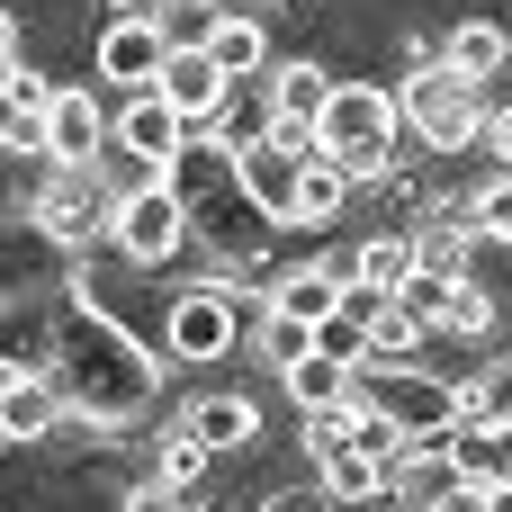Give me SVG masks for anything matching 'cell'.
<instances>
[{
    "label": "cell",
    "instance_id": "16",
    "mask_svg": "<svg viewBox=\"0 0 512 512\" xmlns=\"http://www.w3.org/2000/svg\"><path fill=\"white\" fill-rule=\"evenodd\" d=\"M261 297H270V315L324 324V315H342V297H351V288H342V279H324V261H315V270H279V279H270Z\"/></svg>",
    "mask_w": 512,
    "mask_h": 512
},
{
    "label": "cell",
    "instance_id": "37",
    "mask_svg": "<svg viewBox=\"0 0 512 512\" xmlns=\"http://www.w3.org/2000/svg\"><path fill=\"white\" fill-rule=\"evenodd\" d=\"M477 144H495V153L512 162V108H486V135H477Z\"/></svg>",
    "mask_w": 512,
    "mask_h": 512
},
{
    "label": "cell",
    "instance_id": "3",
    "mask_svg": "<svg viewBox=\"0 0 512 512\" xmlns=\"http://www.w3.org/2000/svg\"><path fill=\"white\" fill-rule=\"evenodd\" d=\"M351 405L396 423L405 441H450V423H459V396L432 369H414V360H360L351 369Z\"/></svg>",
    "mask_w": 512,
    "mask_h": 512
},
{
    "label": "cell",
    "instance_id": "38",
    "mask_svg": "<svg viewBox=\"0 0 512 512\" xmlns=\"http://www.w3.org/2000/svg\"><path fill=\"white\" fill-rule=\"evenodd\" d=\"M9 72H18V18L0 9V90H9Z\"/></svg>",
    "mask_w": 512,
    "mask_h": 512
},
{
    "label": "cell",
    "instance_id": "26",
    "mask_svg": "<svg viewBox=\"0 0 512 512\" xmlns=\"http://www.w3.org/2000/svg\"><path fill=\"white\" fill-rule=\"evenodd\" d=\"M405 279H414V234H369L360 243V288L369 297H396Z\"/></svg>",
    "mask_w": 512,
    "mask_h": 512
},
{
    "label": "cell",
    "instance_id": "11",
    "mask_svg": "<svg viewBox=\"0 0 512 512\" xmlns=\"http://www.w3.org/2000/svg\"><path fill=\"white\" fill-rule=\"evenodd\" d=\"M162 63H171V36H162L153 18H108V36H99V72H108L117 90H153Z\"/></svg>",
    "mask_w": 512,
    "mask_h": 512
},
{
    "label": "cell",
    "instance_id": "10",
    "mask_svg": "<svg viewBox=\"0 0 512 512\" xmlns=\"http://www.w3.org/2000/svg\"><path fill=\"white\" fill-rule=\"evenodd\" d=\"M234 333H243V324H234V297H225V288H189V297L171 306V324H162V351H171V360H225Z\"/></svg>",
    "mask_w": 512,
    "mask_h": 512
},
{
    "label": "cell",
    "instance_id": "40",
    "mask_svg": "<svg viewBox=\"0 0 512 512\" xmlns=\"http://www.w3.org/2000/svg\"><path fill=\"white\" fill-rule=\"evenodd\" d=\"M495 512H512V477H495Z\"/></svg>",
    "mask_w": 512,
    "mask_h": 512
},
{
    "label": "cell",
    "instance_id": "13",
    "mask_svg": "<svg viewBox=\"0 0 512 512\" xmlns=\"http://www.w3.org/2000/svg\"><path fill=\"white\" fill-rule=\"evenodd\" d=\"M297 171H306V162H297L288 144H270V135L234 153V180H243V198H252L270 225H297Z\"/></svg>",
    "mask_w": 512,
    "mask_h": 512
},
{
    "label": "cell",
    "instance_id": "1",
    "mask_svg": "<svg viewBox=\"0 0 512 512\" xmlns=\"http://www.w3.org/2000/svg\"><path fill=\"white\" fill-rule=\"evenodd\" d=\"M54 387H63V405L72 414H90V423H135L144 405H153V387H162V360L126 333V324H108L99 306H81V315H63V351H54V369H45Z\"/></svg>",
    "mask_w": 512,
    "mask_h": 512
},
{
    "label": "cell",
    "instance_id": "7",
    "mask_svg": "<svg viewBox=\"0 0 512 512\" xmlns=\"http://www.w3.org/2000/svg\"><path fill=\"white\" fill-rule=\"evenodd\" d=\"M108 144H117V153H135L144 171H171V153L189 144V117H180L162 90H126V108L108 117Z\"/></svg>",
    "mask_w": 512,
    "mask_h": 512
},
{
    "label": "cell",
    "instance_id": "4",
    "mask_svg": "<svg viewBox=\"0 0 512 512\" xmlns=\"http://www.w3.org/2000/svg\"><path fill=\"white\" fill-rule=\"evenodd\" d=\"M396 117L414 126V144H441V153H459V144H477V135H486V99H477V81H468V72H450V63L405 72Z\"/></svg>",
    "mask_w": 512,
    "mask_h": 512
},
{
    "label": "cell",
    "instance_id": "23",
    "mask_svg": "<svg viewBox=\"0 0 512 512\" xmlns=\"http://www.w3.org/2000/svg\"><path fill=\"white\" fill-rule=\"evenodd\" d=\"M423 342H432V324H423L405 297H378V306H369V360H414Z\"/></svg>",
    "mask_w": 512,
    "mask_h": 512
},
{
    "label": "cell",
    "instance_id": "42",
    "mask_svg": "<svg viewBox=\"0 0 512 512\" xmlns=\"http://www.w3.org/2000/svg\"><path fill=\"white\" fill-rule=\"evenodd\" d=\"M198 512H225V504H198Z\"/></svg>",
    "mask_w": 512,
    "mask_h": 512
},
{
    "label": "cell",
    "instance_id": "21",
    "mask_svg": "<svg viewBox=\"0 0 512 512\" xmlns=\"http://www.w3.org/2000/svg\"><path fill=\"white\" fill-rule=\"evenodd\" d=\"M261 81H270V117H324V99H333V72H315V63H270Z\"/></svg>",
    "mask_w": 512,
    "mask_h": 512
},
{
    "label": "cell",
    "instance_id": "39",
    "mask_svg": "<svg viewBox=\"0 0 512 512\" xmlns=\"http://www.w3.org/2000/svg\"><path fill=\"white\" fill-rule=\"evenodd\" d=\"M108 9H117V18H153V0H108Z\"/></svg>",
    "mask_w": 512,
    "mask_h": 512
},
{
    "label": "cell",
    "instance_id": "35",
    "mask_svg": "<svg viewBox=\"0 0 512 512\" xmlns=\"http://www.w3.org/2000/svg\"><path fill=\"white\" fill-rule=\"evenodd\" d=\"M333 495L324 486H288V495H270V504H252V512H324Z\"/></svg>",
    "mask_w": 512,
    "mask_h": 512
},
{
    "label": "cell",
    "instance_id": "22",
    "mask_svg": "<svg viewBox=\"0 0 512 512\" xmlns=\"http://www.w3.org/2000/svg\"><path fill=\"white\" fill-rule=\"evenodd\" d=\"M351 189H360V180H351L342 162H324V153H315V162L297 171V225H333V216L351 207Z\"/></svg>",
    "mask_w": 512,
    "mask_h": 512
},
{
    "label": "cell",
    "instance_id": "24",
    "mask_svg": "<svg viewBox=\"0 0 512 512\" xmlns=\"http://www.w3.org/2000/svg\"><path fill=\"white\" fill-rule=\"evenodd\" d=\"M288 378V396H297V414H324V405H351V360H324V351H306L297 369H279Z\"/></svg>",
    "mask_w": 512,
    "mask_h": 512
},
{
    "label": "cell",
    "instance_id": "5",
    "mask_svg": "<svg viewBox=\"0 0 512 512\" xmlns=\"http://www.w3.org/2000/svg\"><path fill=\"white\" fill-rule=\"evenodd\" d=\"M36 234L54 243V252H90L99 234H117V198H108V180H99V162L90 171H45V189H36Z\"/></svg>",
    "mask_w": 512,
    "mask_h": 512
},
{
    "label": "cell",
    "instance_id": "34",
    "mask_svg": "<svg viewBox=\"0 0 512 512\" xmlns=\"http://www.w3.org/2000/svg\"><path fill=\"white\" fill-rule=\"evenodd\" d=\"M432 512H495V486H477V477H459V486H450V495H441Z\"/></svg>",
    "mask_w": 512,
    "mask_h": 512
},
{
    "label": "cell",
    "instance_id": "2",
    "mask_svg": "<svg viewBox=\"0 0 512 512\" xmlns=\"http://www.w3.org/2000/svg\"><path fill=\"white\" fill-rule=\"evenodd\" d=\"M315 135H324V162H342L360 189H369V180H387V153H396V135H405L396 90H378V81H333V99H324Z\"/></svg>",
    "mask_w": 512,
    "mask_h": 512
},
{
    "label": "cell",
    "instance_id": "14",
    "mask_svg": "<svg viewBox=\"0 0 512 512\" xmlns=\"http://www.w3.org/2000/svg\"><path fill=\"white\" fill-rule=\"evenodd\" d=\"M450 486H459V459H450V441H414L405 459H387V495H396V504H414V512H432Z\"/></svg>",
    "mask_w": 512,
    "mask_h": 512
},
{
    "label": "cell",
    "instance_id": "36",
    "mask_svg": "<svg viewBox=\"0 0 512 512\" xmlns=\"http://www.w3.org/2000/svg\"><path fill=\"white\" fill-rule=\"evenodd\" d=\"M9 99H18V108H36V117H45V99H54V81H36V72H27V63H18V72H9Z\"/></svg>",
    "mask_w": 512,
    "mask_h": 512
},
{
    "label": "cell",
    "instance_id": "27",
    "mask_svg": "<svg viewBox=\"0 0 512 512\" xmlns=\"http://www.w3.org/2000/svg\"><path fill=\"white\" fill-rule=\"evenodd\" d=\"M450 459H459V477L495 486L504 477V423H450Z\"/></svg>",
    "mask_w": 512,
    "mask_h": 512
},
{
    "label": "cell",
    "instance_id": "25",
    "mask_svg": "<svg viewBox=\"0 0 512 512\" xmlns=\"http://www.w3.org/2000/svg\"><path fill=\"white\" fill-rule=\"evenodd\" d=\"M432 333H459V342H486V333H495V297H486L477 279H441V315H432Z\"/></svg>",
    "mask_w": 512,
    "mask_h": 512
},
{
    "label": "cell",
    "instance_id": "6",
    "mask_svg": "<svg viewBox=\"0 0 512 512\" xmlns=\"http://www.w3.org/2000/svg\"><path fill=\"white\" fill-rule=\"evenodd\" d=\"M135 270H153V261H171L180 243H189V207H180V189L171 180H144V189H126L117 198V234H108Z\"/></svg>",
    "mask_w": 512,
    "mask_h": 512
},
{
    "label": "cell",
    "instance_id": "18",
    "mask_svg": "<svg viewBox=\"0 0 512 512\" xmlns=\"http://www.w3.org/2000/svg\"><path fill=\"white\" fill-rule=\"evenodd\" d=\"M207 54H216V72H225V81H252V72H270V27H261V18H243V9H225V18H216V36H207Z\"/></svg>",
    "mask_w": 512,
    "mask_h": 512
},
{
    "label": "cell",
    "instance_id": "20",
    "mask_svg": "<svg viewBox=\"0 0 512 512\" xmlns=\"http://www.w3.org/2000/svg\"><path fill=\"white\" fill-rule=\"evenodd\" d=\"M324 495H333V504H378V495H387V459H378L369 441L333 450V459H324Z\"/></svg>",
    "mask_w": 512,
    "mask_h": 512
},
{
    "label": "cell",
    "instance_id": "19",
    "mask_svg": "<svg viewBox=\"0 0 512 512\" xmlns=\"http://www.w3.org/2000/svg\"><path fill=\"white\" fill-rule=\"evenodd\" d=\"M441 63H450V72H468V81H486V72H504V63H512V36L495 27V18H459V27H450V45H441Z\"/></svg>",
    "mask_w": 512,
    "mask_h": 512
},
{
    "label": "cell",
    "instance_id": "31",
    "mask_svg": "<svg viewBox=\"0 0 512 512\" xmlns=\"http://www.w3.org/2000/svg\"><path fill=\"white\" fill-rule=\"evenodd\" d=\"M315 351V324H297V315H261V360L270 369H297Z\"/></svg>",
    "mask_w": 512,
    "mask_h": 512
},
{
    "label": "cell",
    "instance_id": "29",
    "mask_svg": "<svg viewBox=\"0 0 512 512\" xmlns=\"http://www.w3.org/2000/svg\"><path fill=\"white\" fill-rule=\"evenodd\" d=\"M225 9H234V0H153V27H162L171 45H207Z\"/></svg>",
    "mask_w": 512,
    "mask_h": 512
},
{
    "label": "cell",
    "instance_id": "12",
    "mask_svg": "<svg viewBox=\"0 0 512 512\" xmlns=\"http://www.w3.org/2000/svg\"><path fill=\"white\" fill-rule=\"evenodd\" d=\"M153 90H162L189 126H216V108L234 99V81L216 72V54H207V45H171V63H162V81H153Z\"/></svg>",
    "mask_w": 512,
    "mask_h": 512
},
{
    "label": "cell",
    "instance_id": "8",
    "mask_svg": "<svg viewBox=\"0 0 512 512\" xmlns=\"http://www.w3.org/2000/svg\"><path fill=\"white\" fill-rule=\"evenodd\" d=\"M36 153H45L54 171H90V162L108 153V117H99V99H90V90H54V99H45V135H36Z\"/></svg>",
    "mask_w": 512,
    "mask_h": 512
},
{
    "label": "cell",
    "instance_id": "17",
    "mask_svg": "<svg viewBox=\"0 0 512 512\" xmlns=\"http://www.w3.org/2000/svg\"><path fill=\"white\" fill-rule=\"evenodd\" d=\"M180 432H198V441L225 459V450H243V441L261 432V405H252V396H198V405L180 414Z\"/></svg>",
    "mask_w": 512,
    "mask_h": 512
},
{
    "label": "cell",
    "instance_id": "28",
    "mask_svg": "<svg viewBox=\"0 0 512 512\" xmlns=\"http://www.w3.org/2000/svg\"><path fill=\"white\" fill-rule=\"evenodd\" d=\"M414 270H432V279H468V225H423L414 234Z\"/></svg>",
    "mask_w": 512,
    "mask_h": 512
},
{
    "label": "cell",
    "instance_id": "30",
    "mask_svg": "<svg viewBox=\"0 0 512 512\" xmlns=\"http://www.w3.org/2000/svg\"><path fill=\"white\" fill-rule=\"evenodd\" d=\"M207 459H216V450H207V441H198V432H162V450H153V477H162V486H180V495H189V486H198V477H207Z\"/></svg>",
    "mask_w": 512,
    "mask_h": 512
},
{
    "label": "cell",
    "instance_id": "33",
    "mask_svg": "<svg viewBox=\"0 0 512 512\" xmlns=\"http://www.w3.org/2000/svg\"><path fill=\"white\" fill-rule=\"evenodd\" d=\"M126 512H198V504H189L180 486H162V477H144V486L126 495Z\"/></svg>",
    "mask_w": 512,
    "mask_h": 512
},
{
    "label": "cell",
    "instance_id": "9",
    "mask_svg": "<svg viewBox=\"0 0 512 512\" xmlns=\"http://www.w3.org/2000/svg\"><path fill=\"white\" fill-rule=\"evenodd\" d=\"M63 351V315L45 297H0V378H45Z\"/></svg>",
    "mask_w": 512,
    "mask_h": 512
},
{
    "label": "cell",
    "instance_id": "15",
    "mask_svg": "<svg viewBox=\"0 0 512 512\" xmlns=\"http://www.w3.org/2000/svg\"><path fill=\"white\" fill-rule=\"evenodd\" d=\"M63 423V387L54 378H0V432L9 441H54Z\"/></svg>",
    "mask_w": 512,
    "mask_h": 512
},
{
    "label": "cell",
    "instance_id": "32",
    "mask_svg": "<svg viewBox=\"0 0 512 512\" xmlns=\"http://www.w3.org/2000/svg\"><path fill=\"white\" fill-rule=\"evenodd\" d=\"M477 234H495V243H512V171L477 189Z\"/></svg>",
    "mask_w": 512,
    "mask_h": 512
},
{
    "label": "cell",
    "instance_id": "43",
    "mask_svg": "<svg viewBox=\"0 0 512 512\" xmlns=\"http://www.w3.org/2000/svg\"><path fill=\"white\" fill-rule=\"evenodd\" d=\"M0 450H9V432H0Z\"/></svg>",
    "mask_w": 512,
    "mask_h": 512
},
{
    "label": "cell",
    "instance_id": "41",
    "mask_svg": "<svg viewBox=\"0 0 512 512\" xmlns=\"http://www.w3.org/2000/svg\"><path fill=\"white\" fill-rule=\"evenodd\" d=\"M504 477H512V423H504Z\"/></svg>",
    "mask_w": 512,
    "mask_h": 512
}]
</instances>
